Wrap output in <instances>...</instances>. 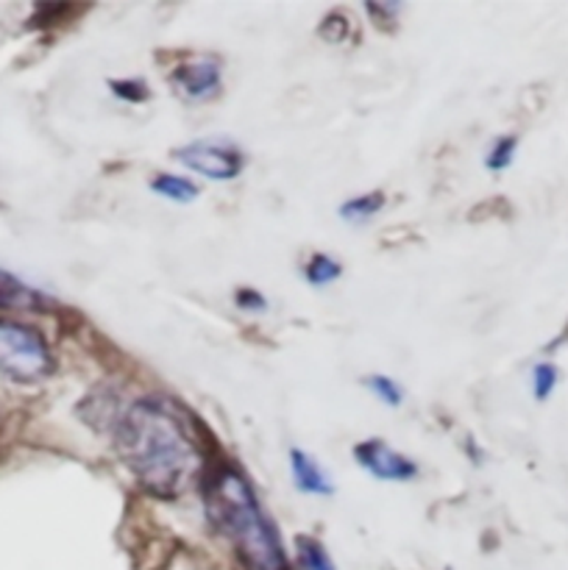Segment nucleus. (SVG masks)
Returning <instances> with one entry per match:
<instances>
[{
    "mask_svg": "<svg viewBox=\"0 0 568 570\" xmlns=\"http://www.w3.org/2000/svg\"><path fill=\"white\" fill-rule=\"evenodd\" d=\"M128 471L148 493L173 499L195 482L200 451L187 415L165 399H139L111 429Z\"/></svg>",
    "mask_w": 568,
    "mask_h": 570,
    "instance_id": "f257e3e1",
    "label": "nucleus"
},
{
    "mask_svg": "<svg viewBox=\"0 0 568 570\" xmlns=\"http://www.w3.org/2000/svg\"><path fill=\"white\" fill-rule=\"evenodd\" d=\"M204 499L217 532L234 546L245 570H290L282 538L243 473L234 468L215 471L206 482Z\"/></svg>",
    "mask_w": 568,
    "mask_h": 570,
    "instance_id": "f03ea898",
    "label": "nucleus"
},
{
    "mask_svg": "<svg viewBox=\"0 0 568 570\" xmlns=\"http://www.w3.org/2000/svg\"><path fill=\"white\" fill-rule=\"evenodd\" d=\"M53 373V354L39 332L0 317V376L11 382H39Z\"/></svg>",
    "mask_w": 568,
    "mask_h": 570,
    "instance_id": "7ed1b4c3",
    "label": "nucleus"
},
{
    "mask_svg": "<svg viewBox=\"0 0 568 570\" xmlns=\"http://www.w3.org/2000/svg\"><path fill=\"white\" fill-rule=\"evenodd\" d=\"M176 159L187 170L209 178V181H232L243 173V154L232 142H217V139H198L176 150Z\"/></svg>",
    "mask_w": 568,
    "mask_h": 570,
    "instance_id": "20e7f679",
    "label": "nucleus"
},
{
    "mask_svg": "<svg viewBox=\"0 0 568 570\" xmlns=\"http://www.w3.org/2000/svg\"><path fill=\"white\" fill-rule=\"evenodd\" d=\"M354 460L360 468L371 476L382 479V482H412L418 476V465L410 456L399 454L390 449L384 440H365L354 449Z\"/></svg>",
    "mask_w": 568,
    "mask_h": 570,
    "instance_id": "39448f33",
    "label": "nucleus"
},
{
    "mask_svg": "<svg viewBox=\"0 0 568 570\" xmlns=\"http://www.w3.org/2000/svg\"><path fill=\"white\" fill-rule=\"evenodd\" d=\"M170 81L182 98L204 104L221 92V65L215 59H193L170 72Z\"/></svg>",
    "mask_w": 568,
    "mask_h": 570,
    "instance_id": "423d86ee",
    "label": "nucleus"
},
{
    "mask_svg": "<svg viewBox=\"0 0 568 570\" xmlns=\"http://www.w3.org/2000/svg\"><path fill=\"white\" fill-rule=\"evenodd\" d=\"M290 476H293L295 488L306 495H332L334 493V484L332 479L323 473V468L312 460L306 451L293 449L290 451Z\"/></svg>",
    "mask_w": 568,
    "mask_h": 570,
    "instance_id": "0eeeda50",
    "label": "nucleus"
},
{
    "mask_svg": "<svg viewBox=\"0 0 568 570\" xmlns=\"http://www.w3.org/2000/svg\"><path fill=\"white\" fill-rule=\"evenodd\" d=\"M45 304H48L45 295H39L37 289L22 284L11 273L0 271V306H9V309H42Z\"/></svg>",
    "mask_w": 568,
    "mask_h": 570,
    "instance_id": "6e6552de",
    "label": "nucleus"
},
{
    "mask_svg": "<svg viewBox=\"0 0 568 570\" xmlns=\"http://www.w3.org/2000/svg\"><path fill=\"white\" fill-rule=\"evenodd\" d=\"M156 195L167 200H176V204H189V200L198 198V187H195L189 178L184 176H173V173H159V176L150 181Z\"/></svg>",
    "mask_w": 568,
    "mask_h": 570,
    "instance_id": "1a4fd4ad",
    "label": "nucleus"
},
{
    "mask_svg": "<svg viewBox=\"0 0 568 570\" xmlns=\"http://www.w3.org/2000/svg\"><path fill=\"white\" fill-rule=\"evenodd\" d=\"M384 206L382 193H365L356 195V198H349L343 206H340V217L345 223H368L379 209Z\"/></svg>",
    "mask_w": 568,
    "mask_h": 570,
    "instance_id": "9d476101",
    "label": "nucleus"
},
{
    "mask_svg": "<svg viewBox=\"0 0 568 570\" xmlns=\"http://www.w3.org/2000/svg\"><path fill=\"white\" fill-rule=\"evenodd\" d=\"M340 273H343V265L329 254H315L304 265V278L312 284V287H326V284H334L340 278Z\"/></svg>",
    "mask_w": 568,
    "mask_h": 570,
    "instance_id": "9b49d317",
    "label": "nucleus"
},
{
    "mask_svg": "<svg viewBox=\"0 0 568 570\" xmlns=\"http://www.w3.org/2000/svg\"><path fill=\"white\" fill-rule=\"evenodd\" d=\"M365 387L371 390V395L376 401H382L384 406H399L404 401V390L395 379L382 376V373H373V376L365 379Z\"/></svg>",
    "mask_w": 568,
    "mask_h": 570,
    "instance_id": "f8f14e48",
    "label": "nucleus"
},
{
    "mask_svg": "<svg viewBox=\"0 0 568 570\" xmlns=\"http://www.w3.org/2000/svg\"><path fill=\"white\" fill-rule=\"evenodd\" d=\"M298 560L304 570H334L332 560L315 540H298Z\"/></svg>",
    "mask_w": 568,
    "mask_h": 570,
    "instance_id": "ddd939ff",
    "label": "nucleus"
},
{
    "mask_svg": "<svg viewBox=\"0 0 568 570\" xmlns=\"http://www.w3.org/2000/svg\"><path fill=\"white\" fill-rule=\"evenodd\" d=\"M516 148H518L516 137H501V139H496L493 148L488 150V159H484V165H488L490 170H496V173L505 170V167H510L512 156H516Z\"/></svg>",
    "mask_w": 568,
    "mask_h": 570,
    "instance_id": "4468645a",
    "label": "nucleus"
},
{
    "mask_svg": "<svg viewBox=\"0 0 568 570\" xmlns=\"http://www.w3.org/2000/svg\"><path fill=\"white\" fill-rule=\"evenodd\" d=\"M557 387V367L549 365V362H540V365H535L532 371V393L535 399L543 401L549 399L551 390Z\"/></svg>",
    "mask_w": 568,
    "mask_h": 570,
    "instance_id": "2eb2a0df",
    "label": "nucleus"
},
{
    "mask_svg": "<svg viewBox=\"0 0 568 570\" xmlns=\"http://www.w3.org/2000/svg\"><path fill=\"white\" fill-rule=\"evenodd\" d=\"M111 89H115V95H120V98H128V100L148 98V92H145V87L139 81H111Z\"/></svg>",
    "mask_w": 568,
    "mask_h": 570,
    "instance_id": "dca6fc26",
    "label": "nucleus"
},
{
    "mask_svg": "<svg viewBox=\"0 0 568 570\" xmlns=\"http://www.w3.org/2000/svg\"><path fill=\"white\" fill-rule=\"evenodd\" d=\"M237 304H239V309H245V312H262L267 306L265 298H262L259 293H254V289H239Z\"/></svg>",
    "mask_w": 568,
    "mask_h": 570,
    "instance_id": "f3484780",
    "label": "nucleus"
}]
</instances>
